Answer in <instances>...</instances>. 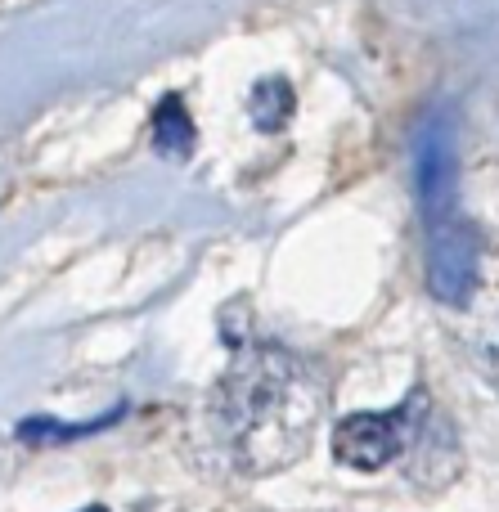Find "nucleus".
<instances>
[{
    "label": "nucleus",
    "mask_w": 499,
    "mask_h": 512,
    "mask_svg": "<svg viewBox=\"0 0 499 512\" xmlns=\"http://www.w3.org/2000/svg\"><path fill=\"white\" fill-rule=\"evenodd\" d=\"M473 355H477L482 373L495 382V391H499V306L486 310L482 333H473Z\"/></svg>",
    "instance_id": "0eeeda50"
},
{
    "label": "nucleus",
    "mask_w": 499,
    "mask_h": 512,
    "mask_svg": "<svg viewBox=\"0 0 499 512\" xmlns=\"http://www.w3.org/2000/svg\"><path fill=\"white\" fill-rule=\"evenodd\" d=\"M482 279V239L464 216L428 225V292L441 306H468Z\"/></svg>",
    "instance_id": "f03ea898"
},
{
    "label": "nucleus",
    "mask_w": 499,
    "mask_h": 512,
    "mask_svg": "<svg viewBox=\"0 0 499 512\" xmlns=\"http://www.w3.org/2000/svg\"><path fill=\"white\" fill-rule=\"evenodd\" d=\"M153 144L167 158H185L194 149V122H189L185 104L176 95H167L158 108H153Z\"/></svg>",
    "instance_id": "39448f33"
},
{
    "label": "nucleus",
    "mask_w": 499,
    "mask_h": 512,
    "mask_svg": "<svg viewBox=\"0 0 499 512\" xmlns=\"http://www.w3.org/2000/svg\"><path fill=\"white\" fill-rule=\"evenodd\" d=\"M288 113H293V90H288V81H279V77L257 81V90H252V122H257L261 131H279V126L288 122Z\"/></svg>",
    "instance_id": "423d86ee"
},
{
    "label": "nucleus",
    "mask_w": 499,
    "mask_h": 512,
    "mask_svg": "<svg viewBox=\"0 0 499 512\" xmlns=\"http://www.w3.org/2000/svg\"><path fill=\"white\" fill-rule=\"evenodd\" d=\"M410 427H414V400L401 409H369V414H351L338 423L333 432V454L347 468L360 472H383L387 463L405 459L410 445Z\"/></svg>",
    "instance_id": "7ed1b4c3"
},
{
    "label": "nucleus",
    "mask_w": 499,
    "mask_h": 512,
    "mask_svg": "<svg viewBox=\"0 0 499 512\" xmlns=\"http://www.w3.org/2000/svg\"><path fill=\"white\" fill-rule=\"evenodd\" d=\"M419 198L428 225L450 221L459 203V153H455V126L450 113H437L432 126L419 135Z\"/></svg>",
    "instance_id": "20e7f679"
},
{
    "label": "nucleus",
    "mask_w": 499,
    "mask_h": 512,
    "mask_svg": "<svg viewBox=\"0 0 499 512\" xmlns=\"http://www.w3.org/2000/svg\"><path fill=\"white\" fill-rule=\"evenodd\" d=\"M324 382L284 346H248L221 373L207 400L212 450L239 477H275L293 468L324 418Z\"/></svg>",
    "instance_id": "f257e3e1"
},
{
    "label": "nucleus",
    "mask_w": 499,
    "mask_h": 512,
    "mask_svg": "<svg viewBox=\"0 0 499 512\" xmlns=\"http://www.w3.org/2000/svg\"><path fill=\"white\" fill-rule=\"evenodd\" d=\"M86 512H104V508H86Z\"/></svg>",
    "instance_id": "6e6552de"
}]
</instances>
